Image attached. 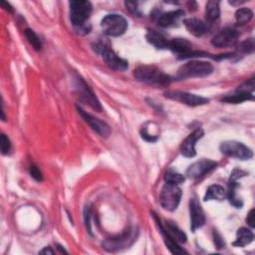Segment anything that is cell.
<instances>
[{"label":"cell","instance_id":"obj_1","mask_svg":"<svg viewBox=\"0 0 255 255\" xmlns=\"http://www.w3.org/2000/svg\"><path fill=\"white\" fill-rule=\"evenodd\" d=\"M133 76L139 82L152 87H165L172 81V78L169 75L165 74L157 67L149 65H142L134 69Z\"/></svg>","mask_w":255,"mask_h":255},{"label":"cell","instance_id":"obj_2","mask_svg":"<svg viewBox=\"0 0 255 255\" xmlns=\"http://www.w3.org/2000/svg\"><path fill=\"white\" fill-rule=\"evenodd\" d=\"M213 65L206 61L192 60L183 64L177 71L178 79L203 78L212 74Z\"/></svg>","mask_w":255,"mask_h":255},{"label":"cell","instance_id":"obj_3","mask_svg":"<svg viewBox=\"0 0 255 255\" xmlns=\"http://www.w3.org/2000/svg\"><path fill=\"white\" fill-rule=\"evenodd\" d=\"M137 229L136 228H128L124 231L122 234L106 239L102 246L108 252H118L128 248L137 237Z\"/></svg>","mask_w":255,"mask_h":255},{"label":"cell","instance_id":"obj_4","mask_svg":"<svg viewBox=\"0 0 255 255\" xmlns=\"http://www.w3.org/2000/svg\"><path fill=\"white\" fill-rule=\"evenodd\" d=\"M74 89L78 99L82 103L88 105L96 112H102L103 108L100 101L98 100L94 92L91 90V88L87 85L85 80L77 74L75 75V78H74Z\"/></svg>","mask_w":255,"mask_h":255},{"label":"cell","instance_id":"obj_5","mask_svg":"<svg viewBox=\"0 0 255 255\" xmlns=\"http://www.w3.org/2000/svg\"><path fill=\"white\" fill-rule=\"evenodd\" d=\"M93 49L97 52L102 59L106 62V64L113 70L116 71H126L128 68V61L120 58L110 46L103 42H97L93 44Z\"/></svg>","mask_w":255,"mask_h":255},{"label":"cell","instance_id":"obj_6","mask_svg":"<svg viewBox=\"0 0 255 255\" xmlns=\"http://www.w3.org/2000/svg\"><path fill=\"white\" fill-rule=\"evenodd\" d=\"M69 5L71 23L76 28L86 25V21L89 19L92 13L91 2L85 0H73L69 2Z\"/></svg>","mask_w":255,"mask_h":255},{"label":"cell","instance_id":"obj_7","mask_svg":"<svg viewBox=\"0 0 255 255\" xmlns=\"http://www.w3.org/2000/svg\"><path fill=\"white\" fill-rule=\"evenodd\" d=\"M101 27L104 34L111 37L123 35L128 29V21L119 14H109L101 21Z\"/></svg>","mask_w":255,"mask_h":255},{"label":"cell","instance_id":"obj_8","mask_svg":"<svg viewBox=\"0 0 255 255\" xmlns=\"http://www.w3.org/2000/svg\"><path fill=\"white\" fill-rule=\"evenodd\" d=\"M182 195L181 189L176 185L172 183H165L159 194V202L163 209L168 211H174L179 202Z\"/></svg>","mask_w":255,"mask_h":255},{"label":"cell","instance_id":"obj_9","mask_svg":"<svg viewBox=\"0 0 255 255\" xmlns=\"http://www.w3.org/2000/svg\"><path fill=\"white\" fill-rule=\"evenodd\" d=\"M220 151L231 157H235L241 160H247L252 158L253 151L244 143L235 140H225L219 145Z\"/></svg>","mask_w":255,"mask_h":255},{"label":"cell","instance_id":"obj_10","mask_svg":"<svg viewBox=\"0 0 255 255\" xmlns=\"http://www.w3.org/2000/svg\"><path fill=\"white\" fill-rule=\"evenodd\" d=\"M163 95L165 98H167L169 100L184 104L189 107L202 106L209 102V100L207 98H204L202 96L190 94L187 92H181V91H167Z\"/></svg>","mask_w":255,"mask_h":255},{"label":"cell","instance_id":"obj_11","mask_svg":"<svg viewBox=\"0 0 255 255\" xmlns=\"http://www.w3.org/2000/svg\"><path fill=\"white\" fill-rule=\"evenodd\" d=\"M239 32L234 28H224L218 32L212 39L211 45L216 48H227L235 46L239 39Z\"/></svg>","mask_w":255,"mask_h":255},{"label":"cell","instance_id":"obj_12","mask_svg":"<svg viewBox=\"0 0 255 255\" xmlns=\"http://www.w3.org/2000/svg\"><path fill=\"white\" fill-rule=\"evenodd\" d=\"M247 173L245 171H243L242 169L239 168H235L231 174H230V178L228 181V191H227V197L229 202L236 208H241L243 205L242 200L237 196L236 193V189L238 187V183L237 180L243 176H245Z\"/></svg>","mask_w":255,"mask_h":255},{"label":"cell","instance_id":"obj_13","mask_svg":"<svg viewBox=\"0 0 255 255\" xmlns=\"http://www.w3.org/2000/svg\"><path fill=\"white\" fill-rule=\"evenodd\" d=\"M77 111L79 115L84 119V121L92 128V129L98 132L102 137H106V138L109 137V135L111 134V128L105 122L90 115L79 106H77Z\"/></svg>","mask_w":255,"mask_h":255},{"label":"cell","instance_id":"obj_14","mask_svg":"<svg viewBox=\"0 0 255 255\" xmlns=\"http://www.w3.org/2000/svg\"><path fill=\"white\" fill-rule=\"evenodd\" d=\"M217 163L214 160L202 158L188 166L186 169V175L191 179H198L214 169Z\"/></svg>","mask_w":255,"mask_h":255},{"label":"cell","instance_id":"obj_15","mask_svg":"<svg viewBox=\"0 0 255 255\" xmlns=\"http://www.w3.org/2000/svg\"><path fill=\"white\" fill-rule=\"evenodd\" d=\"M204 135V130L201 128H197L181 142L179 150L180 153L185 157H193L196 154L195 143Z\"/></svg>","mask_w":255,"mask_h":255},{"label":"cell","instance_id":"obj_16","mask_svg":"<svg viewBox=\"0 0 255 255\" xmlns=\"http://www.w3.org/2000/svg\"><path fill=\"white\" fill-rule=\"evenodd\" d=\"M189 210H190V229L192 232H195L196 229L204 225L205 215L199 201L196 198H192L189 201Z\"/></svg>","mask_w":255,"mask_h":255},{"label":"cell","instance_id":"obj_17","mask_svg":"<svg viewBox=\"0 0 255 255\" xmlns=\"http://www.w3.org/2000/svg\"><path fill=\"white\" fill-rule=\"evenodd\" d=\"M151 214H152L153 219H154L155 222H156V225H157V227H158V229H159V231H160V233H161V235H162L163 241H164L166 247L168 248V250H169L172 254H183V253H187L184 249L180 248V246L178 245V243H177L173 238H171V237L168 235V233L165 231V229H164V227H163V224L161 223V221H160L159 217L157 216V214H155L153 211L151 212Z\"/></svg>","mask_w":255,"mask_h":255},{"label":"cell","instance_id":"obj_18","mask_svg":"<svg viewBox=\"0 0 255 255\" xmlns=\"http://www.w3.org/2000/svg\"><path fill=\"white\" fill-rule=\"evenodd\" d=\"M167 49L176 53L178 55V59H183L184 56H186L189 52L192 51V45L186 39L175 38L168 41Z\"/></svg>","mask_w":255,"mask_h":255},{"label":"cell","instance_id":"obj_19","mask_svg":"<svg viewBox=\"0 0 255 255\" xmlns=\"http://www.w3.org/2000/svg\"><path fill=\"white\" fill-rule=\"evenodd\" d=\"M183 15H184V12L181 9L168 11V12L162 13L161 15L158 16L157 23L160 27H163V28L171 27V26H174L175 24H177V22Z\"/></svg>","mask_w":255,"mask_h":255},{"label":"cell","instance_id":"obj_20","mask_svg":"<svg viewBox=\"0 0 255 255\" xmlns=\"http://www.w3.org/2000/svg\"><path fill=\"white\" fill-rule=\"evenodd\" d=\"M183 24L186 30L195 37L204 35L207 31V25L197 18H187L183 20Z\"/></svg>","mask_w":255,"mask_h":255},{"label":"cell","instance_id":"obj_21","mask_svg":"<svg viewBox=\"0 0 255 255\" xmlns=\"http://www.w3.org/2000/svg\"><path fill=\"white\" fill-rule=\"evenodd\" d=\"M145 38L149 44L154 46L157 49H167L168 41L163 35L154 30H148Z\"/></svg>","mask_w":255,"mask_h":255},{"label":"cell","instance_id":"obj_22","mask_svg":"<svg viewBox=\"0 0 255 255\" xmlns=\"http://www.w3.org/2000/svg\"><path fill=\"white\" fill-rule=\"evenodd\" d=\"M254 239V234L253 232L245 227H241L237 230L236 233V239L232 243L233 246L236 247H244L246 245H249Z\"/></svg>","mask_w":255,"mask_h":255},{"label":"cell","instance_id":"obj_23","mask_svg":"<svg viewBox=\"0 0 255 255\" xmlns=\"http://www.w3.org/2000/svg\"><path fill=\"white\" fill-rule=\"evenodd\" d=\"M165 231L168 233V235L173 238L177 243H185L187 240L186 234L173 222L167 221L165 225H163Z\"/></svg>","mask_w":255,"mask_h":255},{"label":"cell","instance_id":"obj_24","mask_svg":"<svg viewBox=\"0 0 255 255\" xmlns=\"http://www.w3.org/2000/svg\"><path fill=\"white\" fill-rule=\"evenodd\" d=\"M225 190L224 188L219 185V184H212L210 185L203 197L204 201H209V200H222L225 197Z\"/></svg>","mask_w":255,"mask_h":255},{"label":"cell","instance_id":"obj_25","mask_svg":"<svg viewBox=\"0 0 255 255\" xmlns=\"http://www.w3.org/2000/svg\"><path fill=\"white\" fill-rule=\"evenodd\" d=\"M220 16V8H219V1L211 0L206 3L205 8V18L209 23L216 21Z\"/></svg>","mask_w":255,"mask_h":255},{"label":"cell","instance_id":"obj_26","mask_svg":"<svg viewBox=\"0 0 255 255\" xmlns=\"http://www.w3.org/2000/svg\"><path fill=\"white\" fill-rule=\"evenodd\" d=\"M220 101L224 102V103H228V104H240V103H243L246 101H254V96L252 94L235 92L234 95L223 97V98H221Z\"/></svg>","mask_w":255,"mask_h":255},{"label":"cell","instance_id":"obj_27","mask_svg":"<svg viewBox=\"0 0 255 255\" xmlns=\"http://www.w3.org/2000/svg\"><path fill=\"white\" fill-rule=\"evenodd\" d=\"M253 18V12L249 8H240L235 12V20L237 25H245Z\"/></svg>","mask_w":255,"mask_h":255},{"label":"cell","instance_id":"obj_28","mask_svg":"<svg viewBox=\"0 0 255 255\" xmlns=\"http://www.w3.org/2000/svg\"><path fill=\"white\" fill-rule=\"evenodd\" d=\"M24 33H25V36H26L28 42L32 45L34 50L40 51L42 48V43H41L39 37L37 36V34L30 28H27Z\"/></svg>","mask_w":255,"mask_h":255},{"label":"cell","instance_id":"obj_29","mask_svg":"<svg viewBox=\"0 0 255 255\" xmlns=\"http://www.w3.org/2000/svg\"><path fill=\"white\" fill-rule=\"evenodd\" d=\"M164 180L165 182L167 183H172V184H180V183H183L184 180H185V176L176 172V171H173V170H167L164 174Z\"/></svg>","mask_w":255,"mask_h":255},{"label":"cell","instance_id":"obj_30","mask_svg":"<svg viewBox=\"0 0 255 255\" xmlns=\"http://www.w3.org/2000/svg\"><path fill=\"white\" fill-rule=\"evenodd\" d=\"M237 45V50L243 54H251L255 49V42L253 38L245 39L242 42H239Z\"/></svg>","mask_w":255,"mask_h":255},{"label":"cell","instance_id":"obj_31","mask_svg":"<svg viewBox=\"0 0 255 255\" xmlns=\"http://www.w3.org/2000/svg\"><path fill=\"white\" fill-rule=\"evenodd\" d=\"M254 78H251L249 80H247L246 82H244L243 84H241L240 86L237 87L236 92L239 93H247V94H252V92L254 91Z\"/></svg>","mask_w":255,"mask_h":255},{"label":"cell","instance_id":"obj_32","mask_svg":"<svg viewBox=\"0 0 255 255\" xmlns=\"http://www.w3.org/2000/svg\"><path fill=\"white\" fill-rule=\"evenodd\" d=\"M0 145H1V152H2L3 155H6L10 152V150H11V141L5 133L1 134V143H0Z\"/></svg>","mask_w":255,"mask_h":255},{"label":"cell","instance_id":"obj_33","mask_svg":"<svg viewBox=\"0 0 255 255\" xmlns=\"http://www.w3.org/2000/svg\"><path fill=\"white\" fill-rule=\"evenodd\" d=\"M29 171H30L31 176H32L35 180H37V181H42V180H43L42 172H41V170H40L36 165H31L30 168H29Z\"/></svg>","mask_w":255,"mask_h":255},{"label":"cell","instance_id":"obj_34","mask_svg":"<svg viewBox=\"0 0 255 255\" xmlns=\"http://www.w3.org/2000/svg\"><path fill=\"white\" fill-rule=\"evenodd\" d=\"M84 218H85V223L88 229V232L92 234V228H91V207L86 206L84 210Z\"/></svg>","mask_w":255,"mask_h":255},{"label":"cell","instance_id":"obj_35","mask_svg":"<svg viewBox=\"0 0 255 255\" xmlns=\"http://www.w3.org/2000/svg\"><path fill=\"white\" fill-rule=\"evenodd\" d=\"M213 240H214L215 246H216L218 249H221V248H223V247L225 246V243H224L223 238L221 237V235H220L216 230L213 231Z\"/></svg>","mask_w":255,"mask_h":255},{"label":"cell","instance_id":"obj_36","mask_svg":"<svg viewBox=\"0 0 255 255\" xmlns=\"http://www.w3.org/2000/svg\"><path fill=\"white\" fill-rule=\"evenodd\" d=\"M127 8L134 15H140L139 11H138V8H137V2H126L125 3Z\"/></svg>","mask_w":255,"mask_h":255},{"label":"cell","instance_id":"obj_37","mask_svg":"<svg viewBox=\"0 0 255 255\" xmlns=\"http://www.w3.org/2000/svg\"><path fill=\"white\" fill-rule=\"evenodd\" d=\"M254 212L255 210L254 209H251L246 217V222L248 223V225L251 227V228H254L255 227V220H254Z\"/></svg>","mask_w":255,"mask_h":255},{"label":"cell","instance_id":"obj_38","mask_svg":"<svg viewBox=\"0 0 255 255\" xmlns=\"http://www.w3.org/2000/svg\"><path fill=\"white\" fill-rule=\"evenodd\" d=\"M0 5H1V7L3 8V9H5L6 11H8V12H10V13H13V8H12V6L9 4V3H7V2H5V1H1L0 2Z\"/></svg>","mask_w":255,"mask_h":255},{"label":"cell","instance_id":"obj_39","mask_svg":"<svg viewBox=\"0 0 255 255\" xmlns=\"http://www.w3.org/2000/svg\"><path fill=\"white\" fill-rule=\"evenodd\" d=\"M39 253H40V254H54V251H53L50 247H45V248L42 249Z\"/></svg>","mask_w":255,"mask_h":255},{"label":"cell","instance_id":"obj_40","mask_svg":"<svg viewBox=\"0 0 255 255\" xmlns=\"http://www.w3.org/2000/svg\"><path fill=\"white\" fill-rule=\"evenodd\" d=\"M244 1H237V2H233V1H229V4L231 5H240V4H243Z\"/></svg>","mask_w":255,"mask_h":255}]
</instances>
